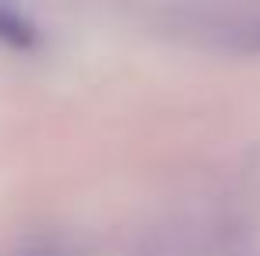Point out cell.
I'll use <instances>...</instances> for the list:
<instances>
[{
    "instance_id": "obj_1",
    "label": "cell",
    "mask_w": 260,
    "mask_h": 256,
    "mask_svg": "<svg viewBox=\"0 0 260 256\" xmlns=\"http://www.w3.org/2000/svg\"><path fill=\"white\" fill-rule=\"evenodd\" d=\"M0 39H7L14 46H32L36 43V28L25 18L11 14V11H0Z\"/></svg>"
}]
</instances>
